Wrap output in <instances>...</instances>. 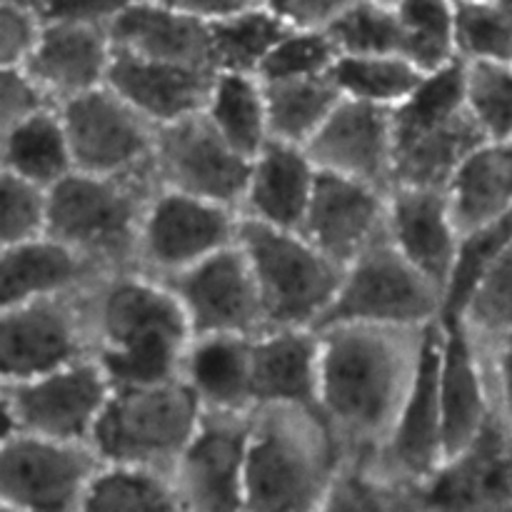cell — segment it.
<instances>
[{
    "label": "cell",
    "mask_w": 512,
    "mask_h": 512,
    "mask_svg": "<svg viewBox=\"0 0 512 512\" xmlns=\"http://www.w3.org/2000/svg\"><path fill=\"white\" fill-rule=\"evenodd\" d=\"M330 75L345 98L393 110L400 100L413 93L425 73L405 55L340 53Z\"/></svg>",
    "instance_id": "36"
},
{
    "label": "cell",
    "mask_w": 512,
    "mask_h": 512,
    "mask_svg": "<svg viewBox=\"0 0 512 512\" xmlns=\"http://www.w3.org/2000/svg\"><path fill=\"white\" fill-rule=\"evenodd\" d=\"M83 510H183L173 475L130 463H105L90 480Z\"/></svg>",
    "instance_id": "35"
},
{
    "label": "cell",
    "mask_w": 512,
    "mask_h": 512,
    "mask_svg": "<svg viewBox=\"0 0 512 512\" xmlns=\"http://www.w3.org/2000/svg\"><path fill=\"white\" fill-rule=\"evenodd\" d=\"M173 290L195 335H248L268 330L263 295L243 245L235 243L180 273L158 278Z\"/></svg>",
    "instance_id": "13"
},
{
    "label": "cell",
    "mask_w": 512,
    "mask_h": 512,
    "mask_svg": "<svg viewBox=\"0 0 512 512\" xmlns=\"http://www.w3.org/2000/svg\"><path fill=\"white\" fill-rule=\"evenodd\" d=\"M320 168L303 145L270 140L250 163L240 215L283 230L303 228Z\"/></svg>",
    "instance_id": "25"
},
{
    "label": "cell",
    "mask_w": 512,
    "mask_h": 512,
    "mask_svg": "<svg viewBox=\"0 0 512 512\" xmlns=\"http://www.w3.org/2000/svg\"><path fill=\"white\" fill-rule=\"evenodd\" d=\"M203 405L183 378L140 388H113L90 445L105 463H130L173 475L193 438Z\"/></svg>",
    "instance_id": "6"
},
{
    "label": "cell",
    "mask_w": 512,
    "mask_h": 512,
    "mask_svg": "<svg viewBox=\"0 0 512 512\" xmlns=\"http://www.w3.org/2000/svg\"><path fill=\"white\" fill-rule=\"evenodd\" d=\"M440 348H443V323L438 318L425 325L418 370H415L413 385L405 395L388 443L378 450L373 460H365L383 478L418 490L445 460L443 408H440L438 385Z\"/></svg>",
    "instance_id": "16"
},
{
    "label": "cell",
    "mask_w": 512,
    "mask_h": 512,
    "mask_svg": "<svg viewBox=\"0 0 512 512\" xmlns=\"http://www.w3.org/2000/svg\"><path fill=\"white\" fill-rule=\"evenodd\" d=\"M485 133L468 108L438 125L395 140L393 185L445 188L458 165L485 143Z\"/></svg>",
    "instance_id": "30"
},
{
    "label": "cell",
    "mask_w": 512,
    "mask_h": 512,
    "mask_svg": "<svg viewBox=\"0 0 512 512\" xmlns=\"http://www.w3.org/2000/svg\"><path fill=\"white\" fill-rule=\"evenodd\" d=\"M340 50L328 30L290 28L278 40L265 63L260 65L258 78L263 83L288 78H308V75L330 73Z\"/></svg>",
    "instance_id": "44"
},
{
    "label": "cell",
    "mask_w": 512,
    "mask_h": 512,
    "mask_svg": "<svg viewBox=\"0 0 512 512\" xmlns=\"http://www.w3.org/2000/svg\"><path fill=\"white\" fill-rule=\"evenodd\" d=\"M108 30L115 50L123 53L215 70L210 23L160 0H140L118 15Z\"/></svg>",
    "instance_id": "27"
},
{
    "label": "cell",
    "mask_w": 512,
    "mask_h": 512,
    "mask_svg": "<svg viewBox=\"0 0 512 512\" xmlns=\"http://www.w3.org/2000/svg\"><path fill=\"white\" fill-rule=\"evenodd\" d=\"M253 410L228 413L203 408L198 428L173 468L183 510H245Z\"/></svg>",
    "instance_id": "15"
},
{
    "label": "cell",
    "mask_w": 512,
    "mask_h": 512,
    "mask_svg": "<svg viewBox=\"0 0 512 512\" xmlns=\"http://www.w3.org/2000/svg\"><path fill=\"white\" fill-rule=\"evenodd\" d=\"M463 3H478V0H455V5H463Z\"/></svg>",
    "instance_id": "53"
},
{
    "label": "cell",
    "mask_w": 512,
    "mask_h": 512,
    "mask_svg": "<svg viewBox=\"0 0 512 512\" xmlns=\"http://www.w3.org/2000/svg\"><path fill=\"white\" fill-rule=\"evenodd\" d=\"M160 3L183 10V13L205 20V23H215V20L243 13V10L258 8V5H263V0H160Z\"/></svg>",
    "instance_id": "51"
},
{
    "label": "cell",
    "mask_w": 512,
    "mask_h": 512,
    "mask_svg": "<svg viewBox=\"0 0 512 512\" xmlns=\"http://www.w3.org/2000/svg\"><path fill=\"white\" fill-rule=\"evenodd\" d=\"M460 235L512 215V140H485L445 185Z\"/></svg>",
    "instance_id": "29"
},
{
    "label": "cell",
    "mask_w": 512,
    "mask_h": 512,
    "mask_svg": "<svg viewBox=\"0 0 512 512\" xmlns=\"http://www.w3.org/2000/svg\"><path fill=\"white\" fill-rule=\"evenodd\" d=\"M3 170L48 190L75 173L73 148L60 105L3 130Z\"/></svg>",
    "instance_id": "31"
},
{
    "label": "cell",
    "mask_w": 512,
    "mask_h": 512,
    "mask_svg": "<svg viewBox=\"0 0 512 512\" xmlns=\"http://www.w3.org/2000/svg\"><path fill=\"white\" fill-rule=\"evenodd\" d=\"M265 98L270 135L305 148L345 95L340 93L333 75L323 73L265 83Z\"/></svg>",
    "instance_id": "33"
},
{
    "label": "cell",
    "mask_w": 512,
    "mask_h": 512,
    "mask_svg": "<svg viewBox=\"0 0 512 512\" xmlns=\"http://www.w3.org/2000/svg\"><path fill=\"white\" fill-rule=\"evenodd\" d=\"M240 218L230 205L158 185L140 225L138 270L168 278L200 263L238 243Z\"/></svg>",
    "instance_id": "10"
},
{
    "label": "cell",
    "mask_w": 512,
    "mask_h": 512,
    "mask_svg": "<svg viewBox=\"0 0 512 512\" xmlns=\"http://www.w3.org/2000/svg\"><path fill=\"white\" fill-rule=\"evenodd\" d=\"M460 318L483 355L512 340V245L480 280Z\"/></svg>",
    "instance_id": "39"
},
{
    "label": "cell",
    "mask_w": 512,
    "mask_h": 512,
    "mask_svg": "<svg viewBox=\"0 0 512 512\" xmlns=\"http://www.w3.org/2000/svg\"><path fill=\"white\" fill-rule=\"evenodd\" d=\"M83 300L93 355L113 388L180 378L193 330L163 280L143 270H118L88 285Z\"/></svg>",
    "instance_id": "2"
},
{
    "label": "cell",
    "mask_w": 512,
    "mask_h": 512,
    "mask_svg": "<svg viewBox=\"0 0 512 512\" xmlns=\"http://www.w3.org/2000/svg\"><path fill=\"white\" fill-rule=\"evenodd\" d=\"M305 150L325 173L363 180L383 190L393 188L395 138L390 108L343 98Z\"/></svg>",
    "instance_id": "19"
},
{
    "label": "cell",
    "mask_w": 512,
    "mask_h": 512,
    "mask_svg": "<svg viewBox=\"0 0 512 512\" xmlns=\"http://www.w3.org/2000/svg\"><path fill=\"white\" fill-rule=\"evenodd\" d=\"M320 333V413L343 460H373L388 443L413 385L425 325H335Z\"/></svg>",
    "instance_id": "1"
},
{
    "label": "cell",
    "mask_w": 512,
    "mask_h": 512,
    "mask_svg": "<svg viewBox=\"0 0 512 512\" xmlns=\"http://www.w3.org/2000/svg\"><path fill=\"white\" fill-rule=\"evenodd\" d=\"M378 3H385V5H398V0H378Z\"/></svg>",
    "instance_id": "52"
},
{
    "label": "cell",
    "mask_w": 512,
    "mask_h": 512,
    "mask_svg": "<svg viewBox=\"0 0 512 512\" xmlns=\"http://www.w3.org/2000/svg\"><path fill=\"white\" fill-rule=\"evenodd\" d=\"M45 23H85L110 28L118 15L140 0H30Z\"/></svg>",
    "instance_id": "48"
},
{
    "label": "cell",
    "mask_w": 512,
    "mask_h": 512,
    "mask_svg": "<svg viewBox=\"0 0 512 512\" xmlns=\"http://www.w3.org/2000/svg\"><path fill=\"white\" fill-rule=\"evenodd\" d=\"M320 510H420V490L383 478L365 460H340Z\"/></svg>",
    "instance_id": "38"
},
{
    "label": "cell",
    "mask_w": 512,
    "mask_h": 512,
    "mask_svg": "<svg viewBox=\"0 0 512 512\" xmlns=\"http://www.w3.org/2000/svg\"><path fill=\"white\" fill-rule=\"evenodd\" d=\"M60 115L80 173L135 175L153 170L158 125L108 85L60 103Z\"/></svg>",
    "instance_id": "12"
},
{
    "label": "cell",
    "mask_w": 512,
    "mask_h": 512,
    "mask_svg": "<svg viewBox=\"0 0 512 512\" xmlns=\"http://www.w3.org/2000/svg\"><path fill=\"white\" fill-rule=\"evenodd\" d=\"M288 30L290 25L265 5L215 20L210 23L215 73L258 75L260 65Z\"/></svg>",
    "instance_id": "34"
},
{
    "label": "cell",
    "mask_w": 512,
    "mask_h": 512,
    "mask_svg": "<svg viewBox=\"0 0 512 512\" xmlns=\"http://www.w3.org/2000/svg\"><path fill=\"white\" fill-rule=\"evenodd\" d=\"M213 78L215 70L160 63L115 50L105 85L160 128L200 113Z\"/></svg>",
    "instance_id": "22"
},
{
    "label": "cell",
    "mask_w": 512,
    "mask_h": 512,
    "mask_svg": "<svg viewBox=\"0 0 512 512\" xmlns=\"http://www.w3.org/2000/svg\"><path fill=\"white\" fill-rule=\"evenodd\" d=\"M110 393L113 385L95 355L38 378L3 383V435L35 433L90 443Z\"/></svg>",
    "instance_id": "9"
},
{
    "label": "cell",
    "mask_w": 512,
    "mask_h": 512,
    "mask_svg": "<svg viewBox=\"0 0 512 512\" xmlns=\"http://www.w3.org/2000/svg\"><path fill=\"white\" fill-rule=\"evenodd\" d=\"M45 20L30 0H3L0 5V68L25 65L43 38Z\"/></svg>",
    "instance_id": "46"
},
{
    "label": "cell",
    "mask_w": 512,
    "mask_h": 512,
    "mask_svg": "<svg viewBox=\"0 0 512 512\" xmlns=\"http://www.w3.org/2000/svg\"><path fill=\"white\" fill-rule=\"evenodd\" d=\"M48 108H58V103L23 65L0 68V118H3V130L20 123V120L33 118V115L43 113Z\"/></svg>",
    "instance_id": "47"
},
{
    "label": "cell",
    "mask_w": 512,
    "mask_h": 512,
    "mask_svg": "<svg viewBox=\"0 0 512 512\" xmlns=\"http://www.w3.org/2000/svg\"><path fill=\"white\" fill-rule=\"evenodd\" d=\"M440 408H443L445 460L468 448L493 415L488 373L480 350L460 315H440ZM443 460V463H445Z\"/></svg>",
    "instance_id": "20"
},
{
    "label": "cell",
    "mask_w": 512,
    "mask_h": 512,
    "mask_svg": "<svg viewBox=\"0 0 512 512\" xmlns=\"http://www.w3.org/2000/svg\"><path fill=\"white\" fill-rule=\"evenodd\" d=\"M355 0H263L265 8L283 18L290 28L325 30Z\"/></svg>",
    "instance_id": "49"
},
{
    "label": "cell",
    "mask_w": 512,
    "mask_h": 512,
    "mask_svg": "<svg viewBox=\"0 0 512 512\" xmlns=\"http://www.w3.org/2000/svg\"><path fill=\"white\" fill-rule=\"evenodd\" d=\"M110 30L85 23H45L38 48L23 65L55 103L103 88L113 63Z\"/></svg>",
    "instance_id": "24"
},
{
    "label": "cell",
    "mask_w": 512,
    "mask_h": 512,
    "mask_svg": "<svg viewBox=\"0 0 512 512\" xmlns=\"http://www.w3.org/2000/svg\"><path fill=\"white\" fill-rule=\"evenodd\" d=\"M0 208H3V225H0L3 245L25 243V240L48 235L50 193L43 185L3 170Z\"/></svg>",
    "instance_id": "45"
},
{
    "label": "cell",
    "mask_w": 512,
    "mask_h": 512,
    "mask_svg": "<svg viewBox=\"0 0 512 512\" xmlns=\"http://www.w3.org/2000/svg\"><path fill=\"white\" fill-rule=\"evenodd\" d=\"M238 243L253 265L268 328H315L338 295L343 265L315 248L300 230L250 218H240Z\"/></svg>",
    "instance_id": "5"
},
{
    "label": "cell",
    "mask_w": 512,
    "mask_h": 512,
    "mask_svg": "<svg viewBox=\"0 0 512 512\" xmlns=\"http://www.w3.org/2000/svg\"><path fill=\"white\" fill-rule=\"evenodd\" d=\"M458 50L465 60L512 63V0L458 5Z\"/></svg>",
    "instance_id": "43"
},
{
    "label": "cell",
    "mask_w": 512,
    "mask_h": 512,
    "mask_svg": "<svg viewBox=\"0 0 512 512\" xmlns=\"http://www.w3.org/2000/svg\"><path fill=\"white\" fill-rule=\"evenodd\" d=\"M103 458L90 443L43 438L35 433L3 435L0 508L5 512L83 510L90 480Z\"/></svg>",
    "instance_id": "8"
},
{
    "label": "cell",
    "mask_w": 512,
    "mask_h": 512,
    "mask_svg": "<svg viewBox=\"0 0 512 512\" xmlns=\"http://www.w3.org/2000/svg\"><path fill=\"white\" fill-rule=\"evenodd\" d=\"M323 333L315 328H268L253 338V390L258 405L320 410Z\"/></svg>",
    "instance_id": "23"
},
{
    "label": "cell",
    "mask_w": 512,
    "mask_h": 512,
    "mask_svg": "<svg viewBox=\"0 0 512 512\" xmlns=\"http://www.w3.org/2000/svg\"><path fill=\"white\" fill-rule=\"evenodd\" d=\"M443 315V293L420 273L388 230L345 268L338 295L315 330L335 325H395L423 328Z\"/></svg>",
    "instance_id": "7"
},
{
    "label": "cell",
    "mask_w": 512,
    "mask_h": 512,
    "mask_svg": "<svg viewBox=\"0 0 512 512\" xmlns=\"http://www.w3.org/2000/svg\"><path fill=\"white\" fill-rule=\"evenodd\" d=\"M155 190L153 170L135 175L75 170L48 190V235L95 260L108 273L138 270L140 225Z\"/></svg>",
    "instance_id": "4"
},
{
    "label": "cell",
    "mask_w": 512,
    "mask_h": 512,
    "mask_svg": "<svg viewBox=\"0 0 512 512\" xmlns=\"http://www.w3.org/2000/svg\"><path fill=\"white\" fill-rule=\"evenodd\" d=\"M108 275L95 260L53 235L3 245L0 255V298L3 308L53 295L78 293Z\"/></svg>",
    "instance_id": "26"
},
{
    "label": "cell",
    "mask_w": 512,
    "mask_h": 512,
    "mask_svg": "<svg viewBox=\"0 0 512 512\" xmlns=\"http://www.w3.org/2000/svg\"><path fill=\"white\" fill-rule=\"evenodd\" d=\"M512 245V215L460 235L453 273L443 293V315H460L473 290Z\"/></svg>",
    "instance_id": "40"
},
{
    "label": "cell",
    "mask_w": 512,
    "mask_h": 512,
    "mask_svg": "<svg viewBox=\"0 0 512 512\" xmlns=\"http://www.w3.org/2000/svg\"><path fill=\"white\" fill-rule=\"evenodd\" d=\"M388 230V190L320 170L300 233L348 268Z\"/></svg>",
    "instance_id": "18"
},
{
    "label": "cell",
    "mask_w": 512,
    "mask_h": 512,
    "mask_svg": "<svg viewBox=\"0 0 512 512\" xmlns=\"http://www.w3.org/2000/svg\"><path fill=\"white\" fill-rule=\"evenodd\" d=\"M512 510V433L493 410L473 443L420 485V510Z\"/></svg>",
    "instance_id": "17"
},
{
    "label": "cell",
    "mask_w": 512,
    "mask_h": 512,
    "mask_svg": "<svg viewBox=\"0 0 512 512\" xmlns=\"http://www.w3.org/2000/svg\"><path fill=\"white\" fill-rule=\"evenodd\" d=\"M388 235L400 253L445 293L460 245L445 188L393 185L388 190Z\"/></svg>",
    "instance_id": "21"
},
{
    "label": "cell",
    "mask_w": 512,
    "mask_h": 512,
    "mask_svg": "<svg viewBox=\"0 0 512 512\" xmlns=\"http://www.w3.org/2000/svg\"><path fill=\"white\" fill-rule=\"evenodd\" d=\"M465 98L485 138L512 140V63L465 60Z\"/></svg>",
    "instance_id": "42"
},
{
    "label": "cell",
    "mask_w": 512,
    "mask_h": 512,
    "mask_svg": "<svg viewBox=\"0 0 512 512\" xmlns=\"http://www.w3.org/2000/svg\"><path fill=\"white\" fill-rule=\"evenodd\" d=\"M343 460L320 410L258 405L250 425L245 510H320Z\"/></svg>",
    "instance_id": "3"
},
{
    "label": "cell",
    "mask_w": 512,
    "mask_h": 512,
    "mask_svg": "<svg viewBox=\"0 0 512 512\" xmlns=\"http://www.w3.org/2000/svg\"><path fill=\"white\" fill-rule=\"evenodd\" d=\"M403 55L423 73L460 58L455 0H398Z\"/></svg>",
    "instance_id": "37"
},
{
    "label": "cell",
    "mask_w": 512,
    "mask_h": 512,
    "mask_svg": "<svg viewBox=\"0 0 512 512\" xmlns=\"http://www.w3.org/2000/svg\"><path fill=\"white\" fill-rule=\"evenodd\" d=\"M83 290L3 308L0 315L3 383L38 378L93 355Z\"/></svg>",
    "instance_id": "11"
},
{
    "label": "cell",
    "mask_w": 512,
    "mask_h": 512,
    "mask_svg": "<svg viewBox=\"0 0 512 512\" xmlns=\"http://www.w3.org/2000/svg\"><path fill=\"white\" fill-rule=\"evenodd\" d=\"M325 30L345 55H403V25L395 5L355 0Z\"/></svg>",
    "instance_id": "41"
},
{
    "label": "cell",
    "mask_w": 512,
    "mask_h": 512,
    "mask_svg": "<svg viewBox=\"0 0 512 512\" xmlns=\"http://www.w3.org/2000/svg\"><path fill=\"white\" fill-rule=\"evenodd\" d=\"M480 358H483L485 373H488L493 410L512 433V340L490 353H480Z\"/></svg>",
    "instance_id": "50"
},
{
    "label": "cell",
    "mask_w": 512,
    "mask_h": 512,
    "mask_svg": "<svg viewBox=\"0 0 512 512\" xmlns=\"http://www.w3.org/2000/svg\"><path fill=\"white\" fill-rule=\"evenodd\" d=\"M180 378L205 410L250 413L255 408L253 338L195 335L185 350Z\"/></svg>",
    "instance_id": "28"
},
{
    "label": "cell",
    "mask_w": 512,
    "mask_h": 512,
    "mask_svg": "<svg viewBox=\"0 0 512 512\" xmlns=\"http://www.w3.org/2000/svg\"><path fill=\"white\" fill-rule=\"evenodd\" d=\"M203 113L210 125L250 160L273 140L265 83L253 73H215Z\"/></svg>",
    "instance_id": "32"
},
{
    "label": "cell",
    "mask_w": 512,
    "mask_h": 512,
    "mask_svg": "<svg viewBox=\"0 0 512 512\" xmlns=\"http://www.w3.org/2000/svg\"><path fill=\"white\" fill-rule=\"evenodd\" d=\"M248 155L238 153L205 113L160 125L155 138L153 175L160 188L180 190L240 210L250 178Z\"/></svg>",
    "instance_id": "14"
}]
</instances>
